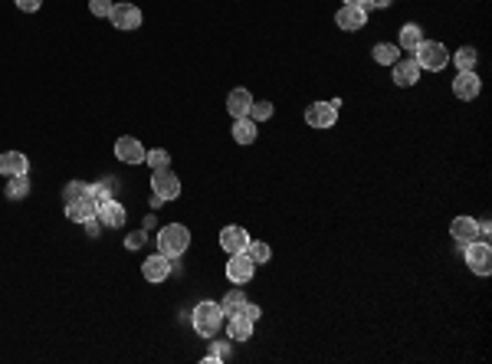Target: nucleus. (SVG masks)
<instances>
[{
    "mask_svg": "<svg viewBox=\"0 0 492 364\" xmlns=\"http://www.w3.org/2000/svg\"><path fill=\"white\" fill-rule=\"evenodd\" d=\"M109 20H112V27H119V30H138L141 27V10H138L135 3H115Z\"/></svg>",
    "mask_w": 492,
    "mask_h": 364,
    "instance_id": "1a4fd4ad",
    "label": "nucleus"
},
{
    "mask_svg": "<svg viewBox=\"0 0 492 364\" xmlns=\"http://www.w3.org/2000/svg\"><path fill=\"white\" fill-rule=\"evenodd\" d=\"M230 322H227V332H230V341H249L253 335V322L246 318L243 312H236V315H227Z\"/></svg>",
    "mask_w": 492,
    "mask_h": 364,
    "instance_id": "aec40b11",
    "label": "nucleus"
},
{
    "mask_svg": "<svg viewBox=\"0 0 492 364\" xmlns=\"http://www.w3.org/2000/svg\"><path fill=\"white\" fill-rule=\"evenodd\" d=\"M253 272H256V263L246 256V253H233L230 263H227V279H230L233 285H243L253 279Z\"/></svg>",
    "mask_w": 492,
    "mask_h": 364,
    "instance_id": "423d86ee",
    "label": "nucleus"
},
{
    "mask_svg": "<svg viewBox=\"0 0 492 364\" xmlns=\"http://www.w3.org/2000/svg\"><path fill=\"white\" fill-rule=\"evenodd\" d=\"M249 119L256 121V125H260V121H269L273 119V102H253V105H249Z\"/></svg>",
    "mask_w": 492,
    "mask_h": 364,
    "instance_id": "7c9ffc66",
    "label": "nucleus"
},
{
    "mask_svg": "<svg viewBox=\"0 0 492 364\" xmlns=\"http://www.w3.org/2000/svg\"><path fill=\"white\" fill-rule=\"evenodd\" d=\"M240 312H243V315H246V318H249L253 325L260 322V315H263V312H260V305H253V302H246V305H243Z\"/></svg>",
    "mask_w": 492,
    "mask_h": 364,
    "instance_id": "f704fd0d",
    "label": "nucleus"
},
{
    "mask_svg": "<svg viewBox=\"0 0 492 364\" xmlns=\"http://www.w3.org/2000/svg\"><path fill=\"white\" fill-rule=\"evenodd\" d=\"M227 358H230V341H217V345H214V348H210V351L204 354V361H207V364L227 361Z\"/></svg>",
    "mask_w": 492,
    "mask_h": 364,
    "instance_id": "2f4dec72",
    "label": "nucleus"
},
{
    "mask_svg": "<svg viewBox=\"0 0 492 364\" xmlns=\"http://www.w3.org/2000/svg\"><path fill=\"white\" fill-rule=\"evenodd\" d=\"M112 0H89V10H92V17H109L112 14Z\"/></svg>",
    "mask_w": 492,
    "mask_h": 364,
    "instance_id": "473e14b6",
    "label": "nucleus"
},
{
    "mask_svg": "<svg viewBox=\"0 0 492 364\" xmlns=\"http://www.w3.org/2000/svg\"><path fill=\"white\" fill-rule=\"evenodd\" d=\"M115 158L125 161V164H141L145 161V148H141V141H138V138L125 135V138L115 141Z\"/></svg>",
    "mask_w": 492,
    "mask_h": 364,
    "instance_id": "f8f14e48",
    "label": "nucleus"
},
{
    "mask_svg": "<svg viewBox=\"0 0 492 364\" xmlns=\"http://www.w3.org/2000/svg\"><path fill=\"white\" fill-rule=\"evenodd\" d=\"M115 188H119V184H115L112 177H105V181H99V184H89V197L96 203H105L115 197Z\"/></svg>",
    "mask_w": 492,
    "mask_h": 364,
    "instance_id": "393cba45",
    "label": "nucleus"
},
{
    "mask_svg": "<svg viewBox=\"0 0 492 364\" xmlns=\"http://www.w3.org/2000/svg\"><path fill=\"white\" fill-rule=\"evenodd\" d=\"M394 0H368V7H378V10H384V7H391Z\"/></svg>",
    "mask_w": 492,
    "mask_h": 364,
    "instance_id": "58836bf2",
    "label": "nucleus"
},
{
    "mask_svg": "<svg viewBox=\"0 0 492 364\" xmlns=\"http://www.w3.org/2000/svg\"><path fill=\"white\" fill-rule=\"evenodd\" d=\"M305 121L312 128H331L338 121V108L331 105V102H312V105L305 108Z\"/></svg>",
    "mask_w": 492,
    "mask_h": 364,
    "instance_id": "6e6552de",
    "label": "nucleus"
},
{
    "mask_svg": "<svg viewBox=\"0 0 492 364\" xmlns=\"http://www.w3.org/2000/svg\"><path fill=\"white\" fill-rule=\"evenodd\" d=\"M145 240H148L145 233H132V236H125V246H128V250H141V246H145Z\"/></svg>",
    "mask_w": 492,
    "mask_h": 364,
    "instance_id": "72a5a7b5",
    "label": "nucleus"
},
{
    "mask_svg": "<svg viewBox=\"0 0 492 364\" xmlns=\"http://www.w3.org/2000/svg\"><path fill=\"white\" fill-rule=\"evenodd\" d=\"M233 141L236 145H253L256 141V121L243 115V119H233Z\"/></svg>",
    "mask_w": 492,
    "mask_h": 364,
    "instance_id": "412c9836",
    "label": "nucleus"
},
{
    "mask_svg": "<svg viewBox=\"0 0 492 364\" xmlns=\"http://www.w3.org/2000/svg\"><path fill=\"white\" fill-rule=\"evenodd\" d=\"M27 154H20V151H3L0 154V174L3 177H14V174H27Z\"/></svg>",
    "mask_w": 492,
    "mask_h": 364,
    "instance_id": "a211bd4d",
    "label": "nucleus"
},
{
    "mask_svg": "<svg viewBox=\"0 0 492 364\" xmlns=\"http://www.w3.org/2000/svg\"><path fill=\"white\" fill-rule=\"evenodd\" d=\"M141 276L148 279V283H164L167 276H171V259L164 256V253H154L141 263Z\"/></svg>",
    "mask_w": 492,
    "mask_h": 364,
    "instance_id": "9b49d317",
    "label": "nucleus"
},
{
    "mask_svg": "<svg viewBox=\"0 0 492 364\" xmlns=\"http://www.w3.org/2000/svg\"><path fill=\"white\" fill-rule=\"evenodd\" d=\"M223 309H220V302H201L197 309H194L191 322H194V332L201 338H214L220 332V325H223Z\"/></svg>",
    "mask_w": 492,
    "mask_h": 364,
    "instance_id": "f03ea898",
    "label": "nucleus"
},
{
    "mask_svg": "<svg viewBox=\"0 0 492 364\" xmlns=\"http://www.w3.org/2000/svg\"><path fill=\"white\" fill-rule=\"evenodd\" d=\"M345 3H361V7H365V3H368V0H345Z\"/></svg>",
    "mask_w": 492,
    "mask_h": 364,
    "instance_id": "ea45409f",
    "label": "nucleus"
},
{
    "mask_svg": "<svg viewBox=\"0 0 492 364\" xmlns=\"http://www.w3.org/2000/svg\"><path fill=\"white\" fill-rule=\"evenodd\" d=\"M145 164H151V171H161L171 164V154L164 148H154V151H145Z\"/></svg>",
    "mask_w": 492,
    "mask_h": 364,
    "instance_id": "c85d7f7f",
    "label": "nucleus"
},
{
    "mask_svg": "<svg viewBox=\"0 0 492 364\" xmlns=\"http://www.w3.org/2000/svg\"><path fill=\"white\" fill-rule=\"evenodd\" d=\"M3 194L10 197V201H23L30 194V181H27V174H14L10 181H7V188H3Z\"/></svg>",
    "mask_w": 492,
    "mask_h": 364,
    "instance_id": "b1692460",
    "label": "nucleus"
},
{
    "mask_svg": "<svg viewBox=\"0 0 492 364\" xmlns=\"http://www.w3.org/2000/svg\"><path fill=\"white\" fill-rule=\"evenodd\" d=\"M374 63H381V66H394L397 63V46L394 43H378V46H374Z\"/></svg>",
    "mask_w": 492,
    "mask_h": 364,
    "instance_id": "cd10ccee",
    "label": "nucleus"
},
{
    "mask_svg": "<svg viewBox=\"0 0 492 364\" xmlns=\"http://www.w3.org/2000/svg\"><path fill=\"white\" fill-rule=\"evenodd\" d=\"M99 220H102V223H105V227H112V230H119V227H125V207L119 201H115V197H112V201H105V203H99Z\"/></svg>",
    "mask_w": 492,
    "mask_h": 364,
    "instance_id": "f3484780",
    "label": "nucleus"
},
{
    "mask_svg": "<svg viewBox=\"0 0 492 364\" xmlns=\"http://www.w3.org/2000/svg\"><path fill=\"white\" fill-rule=\"evenodd\" d=\"M191 246V230L184 223H167V227L158 233V253H164L167 259L184 256V250Z\"/></svg>",
    "mask_w": 492,
    "mask_h": 364,
    "instance_id": "f257e3e1",
    "label": "nucleus"
},
{
    "mask_svg": "<svg viewBox=\"0 0 492 364\" xmlns=\"http://www.w3.org/2000/svg\"><path fill=\"white\" fill-rule=\"evenodd\" d=\"M99 214V203L85 194V197H79V201L66 203V216L72 220V223H85V220H92V216Z\"/></svg>",
    "mask_w": 492,
    "mask_h": 364,
    "instance_id": "dca6fc26",
    "label": "nucleus"
},
{
    "mask_svg": "<svg viewBox=\"0 0 492 364\" xmlns=\"http://www.w3.org/2000/svg\"><path fill=\"white\" fill-rule=\"evenodd\" d=\"M479 89H482V82H479L476 69H473V72H456V79H453V95H456V99L473 102L479 95Z\"/></svg>",
    "mask_w": 492,
    "mask_h": 364,
    "instance_id": "9d476101",
    "label": "nucleus"
},
{
    "mask_svg": "<svg viewBox=\"0 0 492 364\" xmlns=\"http://www.w3.org/2000/svg\"><path fill=\"white\" fill-rule=\"evenodd\" d=\"M246 305V296H243V289H230L227 292V299L220 302V309H223V315H236V312Z\"/></svg>",
    "mask_w": 492,
    "mask_h": 364,
    "instance_id": "bb28decb",
    "label": "nucleus"
},
{
    "mask_svg": "<svg viewBox=\"0 0 492 364\" xmlns=\"http://www.w3.org/2000/svg\"><path fill=\"white\" fill-rule=\"evenodd\" d=\"M450 59L460 72H473V69H476V50H473V46H463V50L450 53Z\"/></svg>",
    "mask_w": 492,
    "mask_h": 364,
    "instance_id": "5701e85b",
    "label": "nucleus"
},
{
    "mask_svg": "<svg viewBox=\"0 0 492 364\" xmlns=\"http://www.w3.org/2000/svg\"><path fill=\"white\" fill-rule=\"evenodd\" d=\"M391 69H394V85H400V89H410V85L420 82V66H417V59H397Z\"/></svg>",
    "mask_w": 492,
    "mask_h": 364,
    "instance_id": "ddd939ff",
    "label": "nucleus"
},
{
    "mask_svg": "<svg viewBox=\"0 0 492 364\" xmlns=\"http://www.w3.org/2000/svg\"><path fill=\"white\" fill-rule=\"evenodd\" d=\"M246 243H249V233H246L243 227H236V223H233V227L220 230V246H223L230 256H233V253H243Z\"/></svg>",
    "mask_w": 492,
    "mask_h": 364,
    "instance_id": "4468645a",
    "label": "nucleus"
},
{
    "mask_svg": "<svg viewBox=\"0 0 492 364\" xmlns=\"http://www.w3.org/2000/svg\"><path fill=\"white\" fill-rule=\"evenodd\" d=\"M489 233H492L489 220H482V223H479V236H482V240H489Z\"/></svg>",
    "mask_w": 492,
    "mask_h": 364,
    "instance_id": "4c0bfd02",
    "label": "nucleus"
},
{
    "mask_svg": "<svg viewBox=\"0 0 492 364\" xmlns=\"http://www.w3.org/2000/svg\"><path fill=\"white\" fill-rule=\"evenodd\" d=\"M335 23L342 30H348V33H355V30H361L368 23V10L361 3H342V10L335 14Z\"/></svg>",
    "mask_w": 492,
    "mask_h": 364,
    "instance_id": "0eeeda50",
    "label": "nucleus"
},
{
    "mask_svg": "<svg viewBox=\"0 0 492 364\" xmlns=\"http://www.w3.org/2000/svg\"><path fill=\"white\" fill-rule=\"evenodd\" d=\"M151 188H154V197H161V201H174V197H181V181H178V174H171L167 168H161V171L151 174Z\"/></svg>",
    "mask_w": 492,
    "mask_h": 364,
    "instance_id": "39448f33",
    "label": "nucleus"
},
{
    "mask_svg": "<svg viewBox=\"0 0 492 364\" xmlns=\"http://www.w3.org/2000/svg\"><path fill=\"white\" fill-rule=\"evenodd\" d=\"M249 105H253V95L246 92V89H233V92L227 95V112H230L233 119L249 115Z\"/></svg>",
    "mask_w": 492,
    "mask_h": 364,
    "instance_id": "6ab92c4d",
    "label": "nucleus"
},
{
    "mask_svg": "<svg viewBox=\"0 0 492 364\" xmlns=\"http://www.w3.org/2000/svg\"><path fill=\"white\" fill-rule=\"evenodd\" d=\"M85 194H89V184H82V181H69L66 190H63V203L79 201V197H85Z\"/></svg>",
    "mask_w": 492,
    "mask_h": 364,
    "instance_id": "c756f323",
    "label": "nucleus"
},
{
    "mask_svg": "<svg viewBox=\"0 0 492 364\" xmlns=\"http://www.w3.org/2000/svg\"><path fill=\"white\" fill-rule=\"evenodd\" d=\"M424 43V27H417V23H407V27H400V40H397V46L400 50H417Z\"/></svg>",
    "mask_w": 492,
    "mask_h": 364,
    "instance_id": "4be33fe9",
    "label": "nucleus"
},
{
    "mask_svg": "<svg viewBox=\"0 0 492 364\" xmlns=\"http://www.w3.org/2000/svg\"><path fill=\"white\" fill-rule=\"evenodd\" d=\"M466 250V266L476 272V276H489L492 272V246L489 240H473L463 246Z\"/></svg>",
    "mask_w": 492,
    "mask_h": 364,
    "instance_id": "20e7f679",
    "label": "nucleus"
},
{
    "mask_svg": "<svg viewBox=\"0 0 492 364\" xmlns=\"http://www.w3.org/2000/svg\"><path fill=\"white\" fill-rule=\"evenodd\" d=\"M417 66L427 69V72H440V69L450 63V53H447V46L443 43H433V40H424L417 50Z\"/></svg>",
    "mask_w": 492,
    "mask_h": 364,
    "instance_id": "7ed1b4c3",
    "label": "nucleus"
},
{
    "mask_svg": "<svg viewBox=\"0 0 492 364\" xmlns=\"http://www.w3.org/2000/svg\"><path fill=\"white\" fill-rule=\"evenodd\" d=\"M17 7H20V10H23V14H37V10H40V3L43 0H14Z\"/></svg>",
    "mask_w": 492,
    "mask_h": 364,
    "instance_id": "c9c22d12",
    "label": "nucleus"
},
{
    "mask_svg": "<svg viewBox=\"0 0 492 364\" xmlns=\"http://www.w3.org/2000/svg\"><path fill=\"white\" fill-rule=\"evenodd\" d=\"M450 236L460 246H466V243H473V240H479V223L473 220V216H456L450 223Z\"/></svg>",
    "mask_w": 492,
    "mask_h": 364,
    "instance_id": "2eb2a0df",
    "label": "nucleus"
},
{
    "mask_svg": "<svg viewBox=\"0 0 492 364\" xmlns=\"http://www.w3.org/2000/svg\"><path fill=\"white\" fill-rule=\"evenodd\" d=\"M99 227H102V220H99V216L85 220V230H89V236H99Z\"/></svg>",
    "mask_w": 492,
    "mask_h": 364,
    "instance_id": "e433bc0d",
    "label": "nucleus"
},
{
    "mask_svg": "<svg viewBox=\"0 0 492 364\" xmlns=\"http://www.w3.org/2000/svg\"><path fill=\"white\" fill-rule=\"evenodd\" d=\"M243 253H246L249 259H253L256 266H260V263H269V256H273V250H269V246H266L263 240H249V243H246Z\"/></svg>",
    "mask_w": 492,
    "mask_h": 364,
    "instance_id": "a878e982",
    "label": "nucleus"
}]
</instances>
